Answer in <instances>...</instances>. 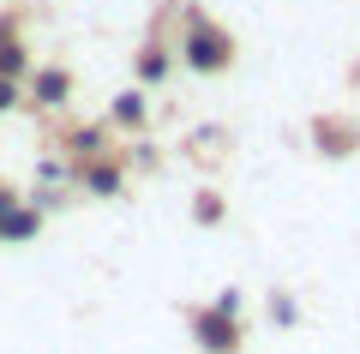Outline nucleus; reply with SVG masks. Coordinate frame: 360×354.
Wrapping results in <instances>:
<instances>
[{
  "label": "nucleus",
  "mask_w": 360,
  "mask_h": 354,
  "mask_svg": "<svg viewBox=\"0 0 360 354\" xmlns=\"http://www.w3.org/2000/svg\"><path fill=\"white\" fill-rule=\"evenodd\" d=\"M180 61L193 66V72H222L234 61V37L217 30L205 13H186V30H180Z\"/></svg>",
  "instance_id": "1"
},
{
  "label": "nucleus",
  "mask_w": 360,
  "mask_h": 354,
  "mask_svg": "<svg viewBox=\"0 0 360 354\" xmlns=\"http://www.w3.org/2000/svg\"><path fill=\"white\" fill-rule=\"evenodd\" d=\"M193 336H198L205 354H234V348H240V324H234V312H222V306L193 312Z\"/></svg>",
  "instance_id": "2"
},
{
  "label": "nucleus",
  "mask_w": 360,
  "mask_h": 354,
  "mask_svg": "<svg viewBox=\"0 0 360 354\" xmlns=\"http://www.w3.org/2000/svg\"><path fill=\"white\" fill-rule=\"evenodd\" d=\"M66 90H72V78H66L60 66H42V72L30 78V102H37V108H60Z\"/></svg>",
  "instance_id": "3"
},
{
  "label": "nucleus",
  "mask_w": 360,
  "mask_h": 354,
  "mask_svg": "<svg viewBox=\"0 0 360 354\" xmlns=\"http://www.w3.org/2000/svg\"><path fill=\"white\" fill-rule=\"evenodd\" d=\"M144 114H150L144 90H120V96H115V108H108V120H115V127H144Z\"/></svg>",
  "instance_id": "4"
},
{
  "label": "nucleus",
  "mask_w": 360,
  "mask_h": 354,
  "mask_svg": "<svg viewBox=\"0 0 360 354\" xmlns=\"http://www.w3.org/2000/svg\"><path fill=\"white\" fill-rule=\"evenodd\" d=\"M84 187L96 192V198H115L120 192V168L115 163H84Z\"/></svg>",
  "instance_id": "5"
},
{
  "label": "nucleus",
  "mask_w": 360,
  "mask_h": 354,
  "mask_svg": "<svg viewBox=\"0 0 360 354\" xmlns=\"http://www.w3.org/2000/svg\"><path fill=\"white\" fill-rule=\"evenodd\" d=\"M96 151H103V132H96V127H78V132H72V156H78V168L96 163Z\"/></svg>",
  "instance_id": "6"
},
{
  "label": "nucleus",
  "mask_w": 360,
  "mask_h": 354,
  "mask_svg": "<svg viewBox=\"0 0 360 354\" xmlns=\"http://www.w3.org/2000/svg\"><path fill=\"white\" fill-rule=\"evenodd\" d=\"M162 72H168V49H156V42H150V49L139 54V78H150V84H156Z\"/></svg>",
  "instance_id": "7"
},
{
  "label": "nucleus",
  "mask_w": 360,
  "mask_h": 354,
  "mask_svg": "<svg viewBox=\"0 0 360 354\" xmlns=\"http://www.w3.org/2000/svg\"><path fill=\"white\" fill-rule=\"evenodd\" d=\"M25 72V49L18 42H0V78H18Z\"/></svg>",
  "instance_id": "8"
},
{
  "label": "nucleus",
  "mask_w": 360,
  "mask_h": 354,
  "mask_svg": "<svg viewBox=\"0 0 360 354\" xmlns=\"http://www.w3.org/2000/svg\"><path fill=\"white\" fill-rule=\"evenodd\" d=\"M198 222H222V198L217 192H198Z\"/></svg>",
  "instance_id": "9"
},
{
  "label": "nucleus",
  "mask_w": 360,
  "mask_h": 354,
  "mask_svg": "<svg viewBox=\"0 0 360 354\" xmlns=\"http://www.w3.org/2000/svg\"><path fill=\"white\" fill-rule=\"evenodd\" d=\"M319 144H354V127H324L319 120Z\"/></svg>",
  "instance_id": "10"
},
{
  "label": "nucleus",
  "mask_w": 360,
  "mask_h": 354,
  "mask_svg": "<svg viewBox=\"0 0 360 354\" xmlns=\"http://www.w3.org/2000/svg\"><path fill=\"white\" fill-rule=\"evenodd\" d=\"M18 108V78H0V114Z\"/></svg>",
  "instance_id": "11"
},
{
  "label": "nucleus",
  "mask_w": 360,
  "mask_h": 354,
  "mask_svg": "<svg viewBox=\"0 0 360 354\" xmlns=\"http://www.w3.org/2000/svg\"><path fill=\"white\" fill-rule=\"evenodd\" d=\"M270 318L276 324H295V301H270Z\"/></svg>",
  "instance_id": "12"
},
{
  "label": "nucleus",
  "mask_w": 360,
  "mask_h": 354,
  "mask_svg": "<svg viewBox=\"0 0 360 354\" xmlns=\"http://www.w3.org/2000/svg\"><path fill=\"white\" fill-rule=\"evenodd\" d=\"M0 42H18V37H13V18H6V13H0Z\"/></svg>",
  "instance_id": "13"
}]
</instances>
